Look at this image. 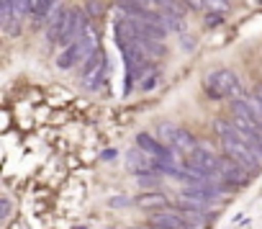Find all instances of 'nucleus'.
<instances>
[{"mask_svg": "<svg viewBox=\"0 0 262 229\" xmlns=\"http://www.w3.org/2000/svg\"><path fill=\"white\" fill-rule=\"evenodd\" d=\"M203 90H206L208 98H216V100H221V98L239 100V98H242V82H239V77H236L231 70H226V67H219V70L208 72L206 80H203Z\"/></svg>", "mask_w": 262, "mask_h": 229, "instance_id": "1", "label": "nucleus"}, {"mask_svg": "<svg viewBox=\"0 0 262 229\" xmlns=\"http://www.w3.org/2000/svg\"><path fill=\"white\" fill-rule=\"evenodd\" d=\"M221 144H224V152H226V157H231L236 165H242L249 175H254V173H259L262 170V160L236 137V127H234V132L231 134H226V137H221Z\"/></svg>", "mask_w": 262, "mask_h": 229, "instance_id": "2", "label": "nucleus"}, {"mask_svg": "<svg viewBox=\"0 0 262 229\" xmlns=\"http://www.w3.org/2000/svg\"><path fill=\"white\" fill-rule=\"evenodd\" d=\"M103 77H105V57L103 54H95L93 59L85 62L82 75H80V82H82L85 90H98L103 85Z\"/></svg>", "mask_w": 262, "mask_h": 229, "instance_id": "3", "label": "nucleus"}, {"mask_svg": "<svg viewBox=\"0 0 262 229\" xmlns=\"http://www.w3.org/2000/svg\"><path fill=\"white\" fill-rule=\"evenodd\" d=\"M155 165H157V157L142 152L139 147H134V150L126 152V168H128V173H134L137 178H139V175H152V173H157Z\"/></svg>", "mask_w": 262, "mask_h": 229, "instance_id": "4", "label": "nucleus"}, {"mask_svg": "<svg viewBox=\"0 0 262 229\" xmlns=\"http://www.w3.org/2000/svg\"><path fill=\"white\" fill-rule=\"evenodd\" d=\"M149 224H152V226H165V229H188V226H190L188 216H185L180 209L155 211V214L149 216Z\"/></svg>", "mask_w": 262, "mask_h": 229, "instance_id": "5", "label": "nucleus"}, {"mask_svg": "<svg viewBox=\"0 0 262 229\" xmlns=\"http://www.w3.org/2000/svg\"><path fill=\"white\" fill-rule=\"evenodd\" d=\"M219 173H221V180L226 183V185H234V188H239V185H247L249 183V173L242 168V165H236L231 157H221V165H219Z\"/></svg>", "mask_w": 262, "mask_h": 229, "instance_id": "6", "label": "nucleus"}, {"mask_svg": "<svg viewBox=\"0 0 262 229\" xmlns=\"http://www.w3.org/2000/svg\"><path fill=\"white\" fill-rule=\"evenodd\" d=\"M137 147L142 150V152H147V155H152V157H157V160H167V157H175V152L178 150H170V147H165L155 134H147V132H142V134H137Z\"/></svg>", "mask_w": 262, "mask_h": 229, "instance_id": "7", "label": "nucleus"}, {"mask_svg": "<svg viewBox=\"0 0 262 229\" xmlns=\"http://www.w3.org/2000/svg\"><path fill=\"white\" fill-rule=\"evenodd\" d=\"M185 165H188V168L206 170V173H219L221 157H219V155H213L211 150H203V147H198L193 155H188V157H185Z\"/></svg>", "mask_w": 262, "mask_h": 229, "instance_id": "8", "label": "nucleus"}, {"mask_svg": "<svg viewBox=\"0 0 262 229\" xmlns=\"http://www.w3.org/2000/svg\"><path fill=\"white\" fill-rule=\"evenodd\" d=\"M67 18H70V11L62 3L49 13V18H47V39L49 41H57L59 44V39L64 34V26H67Z\"/></svg>", "mask_w": 262, "mask_h": 229, "instance_id": "9", "label": "nucleus"}, {"mask_svg": "<svg viewBox=\"0 0 262 229\" xmlns=\"http://www.w3.org/2000/svg\"><path fill=\"white\" fill-rule=\"evenodd\" d=\"M137 206L147 209V211H162V209H170V198L160 191H144L142 196H137Z\"/></svg>", "mask_w": 262, "mask_h": 229, "instance_id": "10", "label": "nucleus"}, {"mask_svg": "<svg viewBox=\"0 0 262 229\" xmlns=\"http://www.w3.org/2000/svg\"><path fill=\"white\" fill-rule=\"evenodd\" d=\"M198 147H201V144L195 142V137H193L190 132H185V129H178V132H175L172 150H178V152H185V155H193Z\"/></svg>", "mask_w": 262, "mask_h": 229, "instance_id": "11", "label": "nucleus"}, {"mask_svg": "<svg viewBox=\"0 0 262 229\" xmlns=\"http://www.w3.org/2000/svg\"><path fill=\"white\" fill-rule=\"evenodd\" d=\"M80 59H82V57H80V47H77V41H75L72 47H67V49L59 52V57H57V67H59V70H72Z\"/></svg>", "mask_w": 262, "mask_h": 229, "instance_id": "12", "label": "nucleus"}, {"mask_svg": "<svg viewBox=\"0 0 262 229\" xmlns=\"http://www.w3.org/2000/svg\"><path fill=\"white\" fill-rule=\"evenodd\" d=\"M175 132H178V127H172V124H160L157 127V139L165 144V147H170L172 150V139H175Z\"/></svg>", "mask_w": 262, "mask_h": 229, "instance_id": "13", "label": "nucleus"}, {"mask_svg": "<svg viewBox=\"0 0 262 229\" xmlns=\"http://www.w3.org/2000/svg\"><path fill=\"white\" fill-rule=\"evenodd\" d=\"M203 8L213 16H224L229 11V0H203Z\"/></svg>", "mask_w": 262, "mask_h": 229, "instance_id": "14", "label": "nucleus"}, {"mask_svg": "<svg viewBox=\"0 0 262 229\" xmlns=\"http://www.w3.org/2000/svg\"><path fill=\"white\" fill-rule=\"evenodd\" d=\"M13 3V16L16 18H26L31 13V0H11Z\"/></svg>", "mask_w": 262, "mask_h": 229, "instance_id": "15", "label": "nucleus"}, {"mask_svg": "<svg viewBox=\"0 0 262 229\" xmlns=\"http://www.w3.org/2000/svg\"><path fill=\"white\" fill-rule=\"evenodd\" d=\"M82 13H85V18L90 21V18H100V16H103L105 11H103V6L98 3V0H93V3H88V8H85Z\"/></svg>", "mask_w": 262, "mask_h": 229, "instance_id": "16", "label": "nucleus"}, {"mask_svg": "<svg viewBox=\"0 0 262 229\" xmlns=\"http://www.w3.org/2000/svg\"><path fill=\"white\" fill-rule=\"evenodd\" d=\"M183 21H185V18H175V16H167V13H165V26H167L170 31H183V29H185Z\"/></svg>", "mask_w": 262, "mask_h": 229, "instance_id": "17", "label": "nucleus"}, {"mask_svg": "<svg viewBox=\"0 0 262 229\" xmlns=\"http://www.w3.org/2000/svg\"><path fill=\"white\" fill-rule=\"evenodd\" d=\"M137 183H139L142 188H152V185H157V178H155V175H139Z\"/></svg>", "mask_w": 262, "mask_h": 229, "instance_id": "18", "label": "nucleus"}, {"mask_svg": "<svg viewBox=\"0 0 262 229\" xmlns=\"http://www.w3.org/2000/svg\"><path fill=\"white\" fill-rule=\"evenodd\" d=\"M111 206H128V198L126 196H116V198H111Z\"/></svg>", "mask_w": 262, "mask_h": 229, "instance_id": "19", "label": "nucleus"}, {"mask_svg": "<svg viewBox=\"0 0 262 229\" xmlns=\"http://www.w3.org/2000/svg\"><path fill=\"white\" fill-rule=\"evenodd\" d=\"M188 8H203V0H183Z\"/></svg>", "mask_w": 262, "mask_h": 229, "instance_id": "20", "label": "nucleus"}, {"mask_svg": "<svg viewBox=\"0 0 262 229\" xmlns=\"http://www.w3.org/2000/svg\"><path fill=\"white\" fill-rule=\"evenodd\" d=\"M8 214H11V201H8V198H3V219H6Z\"/></svg>", "mask_w": 262, "mask_h": 229, "instance_id": "21", "label": "nucleus"}, {"mask_svg": "<svg viewBox=\"0 0 262 229\" xmlns=\"http://www.w3.org/2000/svg\"><path fill=\"white\" fill-rule=\"evenodd\" d=\"M254 98L262 103V85H257V88H254Z\"/></svg>", "mask_w": 262, "mask_h": 229, "instance_id": "22", "label": "nucleus"}, {"mask_svg": "<svg viewBox=\"0 0 262 229\" xmlns=\"http://www.w3.org/2000/svg\"><path fill=\"white\" fill-rule=\"evenodd\" d=\"M77 229H80V226H77ZM82 229H85V226H82Z\"/></svg>", "mask_w": 262, "mask_h": 229, "instance_id": "23", "label": "nucleus"}]
</instances>
